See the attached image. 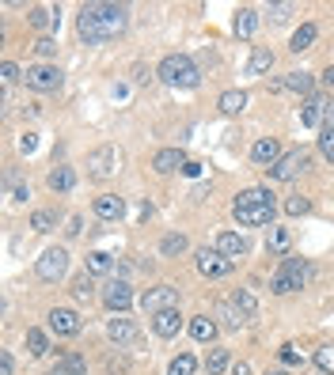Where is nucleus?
<instances>
[{"mask_svg": "<svg viewBox=\"0 0 334 375\" xmlns=\"http://www.w3.org/2000/svg\"><path fill=\"white\" fill-rule=\"evenodd\" d=\"M129 27V8L126 4H107V0H91L80 8L76 15V34L88 46H103L110 39H118Z\"/></svg>", "mask_w": 334, "mask_h": 375, "instance_id": "f257e3e1", "label": "nucleus"}, {"mask_svg": "<svg viewBox=\"0 0 334 375\" xmlns=\"http://www.w3.org/2000/svg\"><path fill=\"white\" fill-rule=\"evenodd\" d=\"M156 76H160L167 88L194 91L201 83V69L194 64V57H187V53H167V57L160 61V69H156Z\"/></svg>", "mask_w": 334, "mask_h": 375, "instance_id": "f03ea898", "label": "nucleus"}, {"mask_svg": "<svg viewBox=\"0 0 334 375\" xmlns=\"http://www.w3.org/2000/svg\"><path fill=\"white\" fill-rule=\"evenodd\" d=\"M312 280V266L304 258H281V269L270 277V292L274 296H289V292H300L304 285Z\"/></svg>", "mask_w": 334, "mask_h": 375, "instance_id": "7ed1b4c3", "label": "nucleus"}, {"mask_svg": "<svg viewBox=\"0 0 334 375\" xmlns=\"http://www.w3.org/2000/svg\"><path fill=\"white\" fill-rule=\"evenodd\" d=\"M34 273H39V280H46V285H58V280L69 273V250L65 247L42 250V258L34 261Z\"/></svg>", "mask_w": 334, "mask_h": 375, "instance_id": "20e7f679", "label": "nucleus"}, {"mask_svg": "<svg viewBox=\"0 0 334 375\" xmlns=\"http://www.w3.org/2000/svg\"><path fill=\"white\" fill-rule=\"evenodd\" d=\"M23 83L31 91H58L61 83H65V76H61V69L58 64H27V72H23Z\"/></svg>", "mask_w": 334, "mask_h": 375, "instance_id": "39448f33", "label": "nucleus"}, {"mask_svg": "<svg viewBox=\"0 0 334 375\" xmlns=\"http://www.w3.org/2000/svg\"><path fill=\"white\" fill-rule=\"evenodd\" d=\"M103 304H107V311H114V315H126L129 307L137 304V296H133V285H129L126 277H114V280H107V288H103Z\"/></svg>", "mask_w": 334, "mask_h": 375, "instance_id": "423d86ee", "label": "nucleus"}, {"mask_svg": "<svg viewBox=\"0 0 334 375\" xmlns=\"http://www.w3.org/2000/svg\"><path fill=\"white\" fill-rule=\"evenodd\" d=\"M141 311L145 315H160V311H171V307H179V288H171V285H156V288H148V292H141Z\"/></svg>", "mask_w": 334, "mask_h": 375, "instance_id": "0eeeda50", "label": "nucleus"}, {"mask_svg": "<svg viewBox=\"0 0 334 375\" xmlns=\"http://www.w3.org/2000/svg\"><path fill=\"white\" fill-rule=\"evenodd\" d=\"M232 217H236L239 228H274L277 205H232Z\"/></svg>", "mask_w": 334, "mask_h": 375, "instance_id": "6e6552de", "label": "nucleus"}, {"mask_svg": "<svg viewBox=\"0 0 334 375\" xmlns=\"http://www.w3.org/2000/svg\"><path fill=\"white\" fill-rule=\"evenodd\" d=\"M114 171H118V148L99 144L95 152L88 156V175L95 178V182H107V178H114Z\"/></svg>", "mask_w": 334, "mask_h": 375, "instance_id": "1a4fd4ad", "label": "nucleus"}, {"mask_svg": "<svg viewBox=\"0 0 334 375\" xmlns=\"http://www.w3.org/2000/svg\"><path fill=\"white\" fill-rule=\"evenodd\" d=\"M46 326H50L53 337H76L84 330V318L72 311V307H53V311L46 315Z\"/></svg>", "mask_w": 334, "mask_h": 375, "instance_id": "9d476101", "label": "nucleus"}, {"mask_svg": "<svg viewBox=\"0 0 334 375\" xmlns=\"http://www.w3.org/2000/svg\"><path fill=\"white\" fill-rule=\"evenodd\" d=\"M194 261H198V273H201V277H209V280L228 277V273H232V266H236V261H228L217 247H213V250H209V247H201L198 254H194Z\"/></svg>", "mask_w": 334, "mask_h": 375, "instance_id": "9b49d317", "label": "nucleus"}, {"mask_svg": "<svg viewBox=\"0 0 334 375\" xmlns=\"http://www.w3.org/2000/svg\"><path fill=\"white\" fill-rule=\"evenodd\" d=\"M304 167H308V152H300V148H296V152H285L266 175H270V182H289V178H296V175L304 171Z\"/></svg>", "mask_w": 334, "mask_h": 375, "instance_id": "f8f14e48", "label": "nucleus"}, {"mask_svg": "<svg viewBox=\"0 0 334 375\" xmlns=\"http://www.w3.org/2000/svg\"><path fill=\"white\" fill-rule=\"evenodd\" d=\"M270 91H274V95H281V91H293V95L312 99V95H315V80H312V72H285L281 80L270 83Z\"/></svg>", "mask_w": 334, "mask_h": 375, "instance_id": "ddd939ff", "label": "nucleus"}, {"mask_svg": "<svg viewBox=\"0 0 334 375\" xmlns=\"http://www.w3.org/2000/svg\"><path fill=\"white\" fill-rule=\"evenodd\" d=\"M217 250H220L228 261L247 258V254H250V239L239 236V231H220V236H217Z\"/></svg>", "mask_w": 334, "mask_h": 375, "instance_id": "4468645a", "label": "nucleus"}, {"mask_svg": "<svg viewBox=\"0 0 334 375\" xmlns=\"http://www.w3.org/2000/svg\"><path fill=\"white\" fill-rule=\"evenodd\" d=\"M327 107H330V102H327V99H319V95L304 99V102H300V125L319 129L323 121H327Z\"/></svg>", "mask_w": 334, "mask_h": 375, "instance_id": "2eb2a0df", "label": "nucleus"}, {"mask_svg": "<svg viewBox=\"0 0 334 375\" xmlns=\"http://www.w3.org/2000/svg\"><path fill=\"white\" fill-rule=\"evenodd\" d=\"M281 156H285V152H281V144H277L274 137H262V140H255V148H250V159H255L258 167H266V171H270V167H274Z\"/></svg>", "mask_w": 334, "mask_h": 375, "instance_id": "dca6fc26", "label": "nucleus"}, {"mask_svg": "<svg viewBox=\"0 0 334 375\" xmlns=\"http://www.w3.org/2000/svg\"><path fill=\"white\" fill-rule=\"evenodd\" d=\"M107 337H110V341H118V345H133V341H137V326H133V318H126V315L107 318Z\"/></svg>", "mask_w": 334, "mask_h": 375, "instance_id": "f3484780", "label": "nucleus"}, {"mask_svg": "<svg viewBox=\"0 0 334 375\" xmlns=\"http://www.w3.org/2000/svg\"><path fill=\"white\" fill-rule=\"evenodd\" d=\"M179 167H187L182 148H160V152L152 156V171L156 175H171V171H179Z\"/></svg>", "mask_w": 334, "mask_h": 375, "instance_id": "a211bd4d", "label": "nucleus"}, {"mask_svg": "<svg viewBox=\"0 0 334 375\" xmlns=\"http://www.w3.org/2000/svg\"><path fill=\"white\" fill-rule=\"evenodd\" d=\"M91 209H95L99 220H122V217H126V201L118 198V193H99Z\"/></svg>", "mask_w": 334, "mask_h": 375, "instance_id": "6ab92c4d", "label": "nucleus"}, {"mask_svg": "<svg viewBox=\"0 0 334 375\" xmlns=\"http://www.w3.org/2000/svg\"><path fill=\"white\" fill-rule=\"evenodd\" d=\"M289 247H293V231L281 228V224H274L270 236H266V250H270V258H289Z\"/></svg>", "mask_w": 334, "mask_h": 375, "instance_id": "aec40b11", "label": "nucleus"}, {"mask_svg": "<svg viewBox=\"0 0 334 375\" xmlns=\"http://www.w3.org/2000/svg\"><path fill=\"white\" fill-rule=\"evenodd\" d=\"M152 330H156V337H175V334H179V330H182V315H179V307L152 315Z\"/></svg>", "mask_w": 334, "mask_h": 375, "instance_id": "412c9836", "label": "nucleus"}, {"mask_svg": "<svg viewBox=\"0 0 334 375\" xmlns=\"http://www.w3.org/2000/svg\"><path fill=\"white\" fill-rule=\"evenodd\" d=\"M274 69V50L270 46H255L247 57V76H266Z\"/></svg>", "mask_w": 334, "mask_h": 375, "instance_id": "4be33fe9", "label": "nucleus"}, {"mask_svg": "<svg viewBox=\"0 0 334 375\" xmlns=\"http://www.w3.org/2000/svg\"><path fill=\"white\" fill-rule=\"evenodd\" d=\"M232 31H236V39H255V31H258V12L255 8H239Z\"/></svg>", "mask_w": 334, "mask_h": 375, "instance_id": "5701e85b", "label": "nucleus"}, {"mask_svg": "<svg viewBox=\"0 0 334 375\" xmlns=\"http://www.w3.org/2000/svg\"><path fill=\"white\" fill-rule=\"evenodd\" d=\"M190 337H194V341H201V345L217 341V318H209V315L190 318Z\"/></svg>", "mask_w": 334, "mask_h": 375, "instance_id": "b1692460", "label": "nucleus"}, {"mask_svg": "<svg viewBox=\"0 0 334 375\" xmlns=\"http://www.w3.org/2000/svg\"><path fill=\"white\" fill-rule=\"evenodd\" d=\"M46 182H50L53 193H69L72 186H76V171L61 163V167H53V171H50V178H46Z\"/></svg>", "mask_w": 334, "mask_h": 375, "instance_id": "393cba45", "label": "nucleus"}, {"mask_svg": "<svg viewBox=\"0 0 334 375\" xmlns=\"http://www.w3.org/2000/svg\"><path fill=\"white\" fill-rule=\"evenodd\" d=\"M232 205H274V193H270V186H247V190L236 193Z\"/></svg>", "mask_w": 334, "mask_h": 375, "instance_id": "a878e982", "label": "nucleus"}, {"mask_svg": "<svg viewBox=\"0 0 334 375\" xmlns=\"http://www.w3.org/2000/svg\"><path fill=\"white\" fill-rule=\"evenodd\" d=\"M217 107H220V114H228V118L243 114L247 110V91H225V95L217 99Z\"/></svg>", "mask_w": 334, "mask_h": 375, "instance_id": "bb28decb", "label": "nucleus"}, {"mask_svg": "<svg viewBox=\"0 0 334 375\" xmlns=\"http://www.w3.org/2000/svg\"><path fill=\"white\" fill-rule=\"evenodd\" d=\"M84 269H88L91 277H107L110 269H114V258H110L107 250H91L88 261H84Z\"/></svg>", "mask_w": 334, "mask_h": 375, "instance_id": "cd10ccee", "label": "nucleus"}, {"mask_svg": "<svg viewBox=\"0 0 334 375\" xmlns=\"http://www.w3.org/2000/svg\"><path fill=\"white\" fill-rule=\"evenodd\" d=\"M50 375H88V364H84L80 353H65L58 360V368H53Z\"/></svg>", "mask_w": 334, "mask_h": 375, "instance_id": "c85d7f7f", "label": "nucleus"}, {"mask_svg": "<svg viewBox=\"0 0 334 375\" xmlns=\"http://www.w3.org/2000/svg\"><path fill=\"white\" fill-rule=\"evenodd\" d=\"M232 304L239 307V315H243L247 322L258 315V299H255V292H250V288H236V292H232Z\"/></svg>", "mask_w": 334, "mask_h": 375, "instance_id": "c756f323", "label": "nucleus"}, {"mask_svg": "<svg viewBox=\"0 0 334 375\" xmlns=\"http://www.w3.org/2000/svg\"><path fill=\"white\" fill-rule=\"evenodd\" d=\"M27 23L34 27V31H50V27H58V12H53V8H31V12H27Z\"/></svg>", "mask_w": 334, "mask_h": 375, "instance_id": "7c9ffc66", "label": "nucleus"}, {"mask_svg": "<svg viewBox=\"0 0 334 375\" xmlns=\"http://www.w3.org/2000/svg\"><path fill=\"white\" fill-rule=\"evenodd\" d=\"M206 371H209V375H225V371H232V356H228V349H209V356H206Z\"/></svg>", "mask_w": 334, "mask_h": 375, "instance_id": "2f4dec72", "label": "nucleus"}, {"mask_svg": "<svg viewBox=\"0 0 334 375\" xmlns=\"http://www.w3.org/2000/svg\"><path fill=\"white\" fill-rule=\"evenodd\" d=\"M315 34H319V27H315V23H304V27H300V31H296V34H293L289 50H293V53H304V50H312Z\"/></svg>", "mask_w": 334, "mask_h": 375, "instance_id": "473e14b6", "label": "nucleus"}, {"mask_svg": "<svg viewBox=\"0 0 334 375\" xmlns=\"http://www.w3.org/2000/svg\"><path fill=\"white\" fill-rule=\"evenodd\" d=\"M72 296H76L80 304H91V296H95V277H91L88 269H84L76 280H72Z\"/></svg>", "mask_w": 334, "mask_h": 375, "instance_id": "72a5a7b5", "label": "nucleus"}, {"mask_svg": "<svg viewBox=\"0 0 334 375\" xmlns=\"http://www.w3.org/2000/svg\"><path fill=\"white\" fill-rule=\"evenodd\" d=\"M190 243H187V236H179V231H171V236H163L160 239V254L163 258H175V254H182Z\"/></svg>", "mask_w": 334, "mask_h": 375, "instance_id": "f704fd0d", "label": "nucleus"}, {"mask_svg": "<svg viewBox=\"0 0 334 375\" xmlns=\"http://www.w3.org/2000/svg\"><path fill=\"white\" fill-rule=\"evenodd\" d=\"M198 371V360H194L190 353H179L171 364H167V375H194Z\"/></svg>", "mask_w": 334, "mask_h": 375, "instance_id": "c9c22d12", "label": "nucleus"}, {"mask_svg": "<svg viewBox=\"0 0 334 375\" xmlns=\"http://www.w3.org/2000/svg\"><path fill=\"white\" fill-rule=\"evenodd\" d=\"M27 353H31V356H46V353H50V337H46V330H27Z\"/></svg>", "mask_w": 334, "mask_h": 375, "instance_id": "e433bc0d", "label": "nucleus"}, {"mask_svg": "<svg viewBox=\"0 0 334 375\" xmlns=\"http://www.w3.org/2000/svg\"><path fill=\"white\" fill-rule=\"evenodd\" d=\"M315 368H319L323 375H334V341L315 349Z\"/></svg>", "mask_w": 334, "mask_h": 375, "instance_id": "4c0bfd02", "label": "nucleus"}, {"mask_svg": "<svg viewBox=\"0 0 334 375\" xmlns=\"http://www.w3.org/2000/svg\"><path fill=\"white\" fill-rule=\"evenodd\" d=\"M31 228H34V231H42V236H46V231H53V228H58V217H53L50 209H39V212L31 217Z\"/></svg>", "mask_w": 334, "mask_h": 375, "instance_id": "58836bf2", "label": "nucleus"}, {"mask_svg": "<svg viewBox=\"0 0 334 375\" xmlns=\"http://www.w3.org/2000/svg\"><path fill=\"white\" fill-rule=\"evenodd\" d=\"M31 50L39 53V57H53V53H58V39H53V34H39Z\"/></svg>", "mask_w": 334, "mask_h": 375, "instance_id": "ea45409f", "label": "nucleus"}, {"mask_svg": "<svg viewBox=\"0 0 334 375\" xmlns=\"http://www.w3.org/2000/svg\"><path fill=\"white\" fill-rule=\"evenodd\" d=\"M220 315H225V322L232 326V330H239V326H243V322H247V318H243V315H239V307H236V304H232V299H225V304H220Z\"/></svg>", "mask_w": 334, "mask_h": 375, "instance_id": "a19ab883", "label": "nucleus"}, {"mask_svg": "<svg viewBox=\"0 0 334 375\" xmlns=\"http://www.w3.org/2000/svg\"><path fill=\"white\" fill-rule=\"evenodd\" d=\"M285 212H289V217H308V212H312V201L296 193V198H289V201H285Z\"/></svg>", "mask_w": 334, "mask_h": 375, "instance_id": "79ce46f5", "label": "nucleus"}, {"mask_svg": "<svg viewBox=\"0 0 334 375\" xmlns=\"http://www.w3.org/2000/svg\"><path fill=\"white\" fill-rule=\"evenodd\" d=\"M0 80H4V91L12 88L15 80H23V76H20V64H15V61H4V64H0Z\"/></svg>", "mask_w": 334, "mask_h": 375, "instance_id": "37998d69", "label": "nucleus"}, {"mask_svg": "<svg viewBox=\"0 0 334 375\" xmlns=\"http://www.w3.org/2000/svg\"><path fill=\"white\" fill-rule=\"evenodd\" d=\"M319 152L334 163V129L330 125H323V133H319Z\"/></svg>", "mask_w": 334, "mask_h": 375, "instance_id": "c03bdc74", "label": "nucleus"}, {"mask_svg": "<svg viewBox=\"0 0 334 375\" xmlns=\"http://www.w3.org/2000/svg\"><path fill=\"white\" fill-rule=\"evenodd\" d=\"M281 364H289V368H300V353H296V345H281Z\"/></svg>", "mask_w": 334, "mask_h": 375, "instance_id": "a18cd8bd", "label": "nucleus"}, {"mask_svg": "<svg viewBox=\"0 0 334 375\" xmlns=\"http://www.w3.org/2000/svg\"><path fill=\"white\" fill-rule=\"evenodd\" d=\"M293 15V4H270V20L274 23H285Z\"/></svg>", "mask_w": 334, "mask_h": 375, "instance_id": "49530a36", "label": "nucleus"}, {"mask_svg": "<svg viewBox=\"0 0 334 375\" xmlns=\"http://www.w3.org/2000/svg\"><path fill=\"white\" fill-rule=\"evenodd\" d=\"M34 148H39V133H23V137H20V152L31 156Z\"/></svg>", "mask_w": 334, "mask_h": 375, "instance_id": "de8ad7c7", "label": "nucleus"}, {"mask_svg": "<svg viewBox=\"0 0 334 375\" xmlns=\"http://www.w3.org/2000/svg\"><path fill=\"white\" fill-rule=\"evenodd\" d=\"M15 371V360H12V353H0V375H12Z\"/></svg>", "mask_w": 334, "mask_h": 375, "instance_id": "09e8293b", "label": "nucleus"}, {"mask_svg": "<svg viewBox=\"0 0 334 375\" xmlns=\"http://www.w3.org/2000/svg\"><path fill=\"white\" fill-rule=\"evenodd\" d=\"M31 198V190H27V186H12V201H27Z\"/></svg>", "mask_w": 334, "mask_h": 375, "instance_id": "8fccbe9b", "label": "nucleus"}, {"mask_svg": "<svg viewBox=\"0 0 334 375\" xmlns=\"http://www.w3.org/2000/svg\"><path fill=\"white\" fill-rule=\"evenodd\" d=\"M65 236H80V217H69V228H65Z\"/></svg>", "mask_w": 334, "mask_h": 375, "instance_id": "3c124183", "label": "nucleus"}, {"mask_svg": "<svg viewBox=\"0 0 334 375\" xmlns=\"http://www.w3.org/2000/svg\"><path fill=\"white\" fill-rule=\"evenodd\" d=\"M228 375H250V364H247V360L232 364V371H228Z\"/></svg>", "mask_w": 334, "mask_h": 375, "instance_id": "603ef678", "label": "nucleus"}, {"mask_svg": "<svg viewBox=\"0 0 334 375\" xmlns=\"http://www.w3.org/2000/svg\"><path fill=\"white\" fill-rule=\"evenodd\" d=\"M182 175H190V178H198V175H201V167H198V163H187V167H182Z\"/></svg>", "mask_w": 334, "mask_h": 375, "instance_id": "864d4df0", "label": "nucleus"}, {"mask_svg": "<svg viewBox=\"0 0 334 375\" xmlns=\"http://www.w3.org/2000/svg\"><path fill=\"white\" fill-rule=\"evenodd\" d=\"M323 83H327V88H334V64H330L327 72H323Z\"/></svg>", "mask_w": 334, "mask_h": 375, "instance_id": "5fc2aeb1", "label": "nucleus"}, {"mask_svg": "<svg viewBox=\"0 0 334 375\" xmlns=\"http://www.w3.org/2000/svg\"><path fill=\"white\" fill-rule=\"evenodd\" d=\"M327 125L334 129V102H330V107H327Z\"/></svg>", "mask_w": 334, "mask_h": 375, "instance_id": "6e6d98bb", "label": "nucleus"}, {"mask_svg": "<svg viewBox=\"0 0 334 375\" xmlns=\"http://www.w3.org/2000/svg\"><path fill=\"white\" fill-rule=\"evenodd\" d=\"M266 375H289V371H281V368H274V371H266Z\"/></svg>", "mask_w": 334, "mask_h": 375, "instance_id": "4d7b16f0", "label": "nucleus"}]
</instances>
